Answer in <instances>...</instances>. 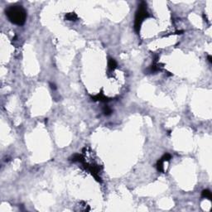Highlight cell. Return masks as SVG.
<instances>
[{"instance_id": "obj_2", "label": "cell", "mask_w": 212, "mask_h": 212, "mask_svg": "<svg viewBox=\"0 0 212 212\" xmlns=\"http://www.w3.org/2000/svg\"><path fill=\"white\" fill-rule=\"evenodd\" d=\"M149 17V14L147 11V3L145 2H141L140 5L138 6V9L136 12L135 15V21H134V30L138 34L140 32V28L142 22H143L145 18Z\"/></svg>"}, {"instance_id": "obj_7", "label": "cell", "mask_w": 212, "mask_h": 212, "mask_svg": "<svg viewBox=\"0 0 212 212\" xmlns=\"http://www.w3.org/2000/svg\"><path fill=\"white\" fill-rule=\"evenodd\" d=\"M163 163H164V162L162 161V159H161V158L157 162V164H156L157 170L158 171V172H164Z\"/></svg>"}, {"instance_id": "obj_8", "label": "cell", "mask_w": 212, "mask_h": 212, "mask_svg": "<svg viewBox=\"0 0 212 212\" xmlns=\"http://www.w3.org/2000/svg\"><path fill=\"white\" fill-rule=\"evenodd\" d=\"M201 196H202V197L207 198L208 200H211V199H212L211 192L209 190H204L202 191V193H201Z\"/></svg>"}, {"instance_id": "obj_6", "label": "cell", "mask_w": 212, "mask_h": 212, "mask_svg": "<svg viewBox=\"0 0 212 212\" xmlns=\"http://www.w3.org/2000/svg\"><path fill=\"white\" fill-rule=\"evenodd\" d=\"M77 18H78V17H77V15L74 13H70L65 15V19L68 21H76Z\"/></svg>"}, {"instance_id": "obj_9", "label": "cell", "mask_w": 212, "mask_h": 212, "mask_svg": "<svg viewBox=\"0 0 212 212\" xmlns=\"http://www.w3.org/2000/svg\"><path fill=\"white\" fill-rule=\"evenodd\" d=\"M103 113H104V114L105 115V116H109V115H110L111 114L113 113V110L111 109L109 106H105L104 107V109H103Z\"/></svg>"}, {"instance_id": "obj_3", "label": "cell", "mask_w": 212, "mask_h": 212, "mask_svg": "<svg viewBox=\"0 0 212 212\" xmlns=\"http://www.w3.org/2000/svg\"><path fill=\"white\" fill-rule=\"evenodd\" d=\"M92 99L95 101H102V102H108L109 101V99L107 98L105 95H104L103 93H99L95 96H92Z\"/></svg>"}, {"instance_id": "obj_1", "label": "cell", "mask_w": 212, "mask_h": 212, "mask_svg": "<svg viewBox=\"0 0 212 212\" xmlns=\"http://www.w3.org/2000/svg\"><path fill=\"white\" fill-rule=\"evenodd\" d=\"M5 14L9 20L13 24L22 26L25 23L27 12L21 5H11L5 10Z\"/></svg>"}, {"instance_id": "obj_11", "label": "cell", "mask_w": 212, "mask_h": 212, "mask_svg": "<svg viewBox=\"0 0 212 212\" xmlns=\"http://www.w3.org/2000/svg\"><path fill=\"white\" fill-rule=\"evenodd\" d=\"M50 86H51V88L52 89V90H56V84H52V83H50Z\"/></svg>"}, {"instance_id": "obj_4", "label": "cell", "mask_w": 212, "mask_h": 212, "mask_svg": "<svg viewBox=\"0 0 212 212\" xmlns=\"http://www.w3.org/2000/svg\"><path fill=\"white\" fill-rule=\"evenodd\" d=\"M108 67H109V70L110 71H113L117 68V62L114 59L109 57V60H108Z\"/></svg>"}, {"instance_id": "obj_12", "label": "cell", "mask_w": 212, "mask_h": 212, "mask_svg": "<svg viewBox=\"0 0 212 212\" xmlns=\"http://www.w3.org/2000/svg\"><path fill=\"white\" fill-rule=\"evenodd\" d=\"M207 58H208V61H209V62L210 63H212V57H211V56H207Z\"/></svg>"}, {"instance_id": "obj_5", "label": "cell", "mask_w": 212, "mask_h": 212, "mask_svg": "<svg viewBox=\"0 0 212 212\" xmlns=\"http://www.w3.org/2000/svg\"><path fill=\"white\" fill-rule=\"evenodd\" d=\"M70 160L71 161V162H73V163H76V162H78V163H83L84 162V157L80 155V154H74V155H73L71 158H70Z\"/></svg>"}, {"instance_id": "obj_10", "label": "cell", "mask_w": 212, "mask_h": 212, "mask_svg": "<svg viewBox=\"0 0 212 212\" xmlns=\"http://www.w3.org/2000/svg\"><path fill=\"white\" fill-rule=\"evenodd\" d=\"M171 158H172V156L169 153H165L164 155L161 157V159L163 162H168V161H170Z\"/></svg>"}]
</instances>
